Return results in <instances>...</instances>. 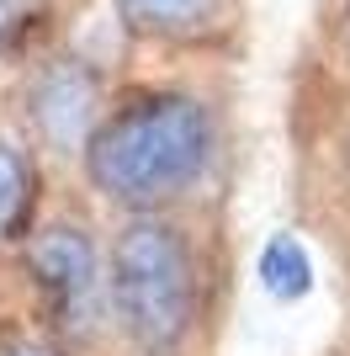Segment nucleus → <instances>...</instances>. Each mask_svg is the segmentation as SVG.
Segmentation results:
<instances>
[{
  "instance_id": "20e7f679",
  "label": "nucleus",
  "mask_w": 350,
  "mask_h": 356,
  "mask_svg": "<svg viewBox=\"0 0 350 356\" xmlns=\"http://www.w3.org/2000/svg\"><path fill=\"white\" fill-rule=\"evenodd\" d=\"M96 106H101V70L85 59H48L27 86V118L53 149L74 154L96 134Z\"/></svg>"
},
{
  "instance_id": "1a4fd4ad",
  "label": "nucleus",
  "mask_w": 350,
  "mask_h": 356,
  "mask_svg": "<svg viewBox=\"0 0 350 356\" xmlns=\"http://www.w3.org/2000/svg\"><path fill=\"white\" fill-rule=\"evenodd\" d=\"M0 356H64L53 341H43V335H0Z\"/></svg>"
},
{
  "instance_id": "6e6552de",
  "label": "nucleus",
  "mask_w": 350,
  "mask_h": 356,
  "mask_svg": "<svg viewBox=\"0 0 350 356\" xmlns=\"http://www.w3.org/2000/svg\"><path fill=\"white\" fill-rule=\"evenodd\" d=\"M48 0H0V54H11L43 27Z\"/></svg>"
},
{
  "instance_id": "423d86ee",
  "label": "nucleus",
  "mask_w": 350,
  "mask_h": 356,
  "mask_svg": "<svg viewBox=\"0 0 350 356\" xmlns=\"http://www.w3.org/2000/svg\"><path fill=\"white\" fill-rule=\"evenodd\" d=\"M260 287L271 298H303L308 287H313V261H308V250L292 234L265 239V250H260Z\"/></svg>"
},
{
  "instance_id": "f257e3e1",
  "label": "nucleus",
  "mask_w": 350,
  "mask_h": 356,
  "mask_svg": "<svg viewBox=\"0 0 350 356\" xmlns=\"http://www.w3.org/2000/svg\"><path fill=\"white\" fill-rule=\"evenodd\" d=\"M212 160V118L181 90H144L85 138V176L117 208L149 213L186 197Z\"/></svg>"
},
{
  "instance_id": "7ed1b4c3",
  "label": "nucleus",
  "mask_w": 350,
  "mask_h": 356,
  "mask_svg": "<svg viewBox=\"0 0 350 356\" xmlns=\"http://www.w3.org/2000/svg\"><path fill=\"white\" fill-rule=\"evenodd\" d=\"M27 277L43 298V314L58 335H80V330L96 319V303L106 293L101 261H96V245L85 239V229L74 223H53L43 234H32L27 245Z\"/></svg>"
},
{
  "instance_id": "9d476101",
  "label": "nucleus",
  "mask_w": 350,
  "mask_h": 356,
  "mask_svg": "<svg viewBox=\"0 0 350 356\" xmlns=\"http://www.w3.org/2000/svg\"><path fill=\"white\" fill-rule=\"evenodd\" d=\"M345 11H350V6H345Z\"/></svg>"
},
{
  "instance_id": "f03ea898",
  "label": "nucleus",
  "mask_w": 350,
  "mask_h": 356,
  "mask_svg": "<svg viewBox=\"0 0 350 356\" xmlns=\"http://www.w3.org/2000/svg\"><path fill=\"white\" fill-rule=\"evenodd\" d=\"M197 255L186 229L138 213L122 223L106 261V303L133 346L175 351L197 325Z\"/></svg>"
},
{
  "instance_id": "39448f33",
  "label": "nucleus",
  "mask_w": 350,
  "mask_h": 356,
  "mask_svg": "<svg viewBox=\"0 0 350 356\" xmlns=\"http://www.w3.org/2000/svg\"><path fill=\"white\" fill-rule=\"evenodd\" d=\"M228 0H117V16L149 38H207L218 32Z\"/></svg>"
},
{
  "instance_id": "0eeeda50",
  "label": "nucleus",
  "mask_w": 350,
  "mask_h": 356,
  "mask_svg": "<svg viewBox=\"0 0 350 356\" xmlns=\"http://www.w3.org/2000/svg\"><path fill=\"white\" fill-rule=\"evenodd\" d=\"M27 213H32V165L11 138H0V239L22 234Z\"/></svg>"
}]
</instances>
